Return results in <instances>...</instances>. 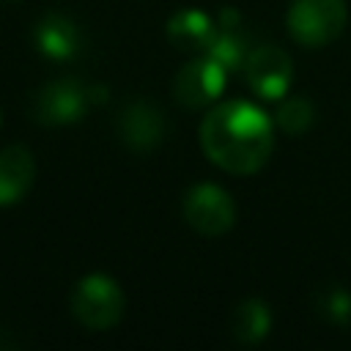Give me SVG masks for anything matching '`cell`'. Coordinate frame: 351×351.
<instances>
[{
	"mask_svg": "<svg viewBox=\"0 0 351 351\" xmlns=\"http://www.w3.org/2000/svg\"><path fill=\"white\" fill-rule=\"evenodd\" d=\"M200 148L217 167L228 173H258L274 148L271 118L250 101L217 104L200 123Z\"/></svg>",
	"mask_w": 351,
	"mask_h": 351,
	"instance_id": "cell-1",
	"label": "cell"
},
{
	"mask_svg": "<svg viewBox=\"0 0 351 351\" xmlns=\"http://www.w3.org/2000/svg\"><path fill=\"white\" fill-rule=\"evenodd\" d=\"M123 291L107 274H88L71 291V313L74 318L93 332L112 329L123 315Z\"/></svg>",
	"mask_w": 351,
	"mask_h": 351,
	"instance_id": "cell-2",
	"label": "cell"
},
{
	"mask_svg": "<svg viewBox=\"0 0 351 351\" xmlns=\"http://www.w3.org/2000/svg\"><path fill=\"white\" fill-rule=\"evenodd\" d=\"M346 0H293L285 22L302 47H326L346 30Z\"/></svg>",
	"mask_w": 351,
	"mask_h": 351,
	"instance_id": "cell-3",
	"label": "cell"
},
{
	"mask_svg": "<svg viewBox=\"0 0 351 351\" xmlns=\"http://www.w3.org/2000/svg\"><path fill=\"white\" fill-rule=\"evenodd\" d=\"M99 85H85L80 80L63 77L47 82L36 99H33V115L44 126H66L80 121L96 101H99Z\"/></svg>",
	"mask_w": 351,
	"mask_h": 351,
	"instance_id": "cell-4",
	"label": "cell"
},
{
	"mask_svg": "<svg viewBox=\"0 0 351 351\" xmlns=\"http://www.w3.org/2000/svg\"><path fill=\"white\" fill-rule=\"evenodd\" d=\"M228 74L230 71L219 60H214L211 55H200L178 69L173 80V96L181 107H189V110L211 107L222 96Z\"/></svg>",
	"mask_w": 351,
	"mask_h": 351,
	"instance_id": "cell-5",
	"label": "cell"
},
{
	"mask_svg": "<svg viewBox=\"0 0 351 351\" xmlns=\"http://www.w3.org/2000/svg\"><path fill=\"white\" fill-rule=\"evenodd\" d=\"M184 219L200 236H222L233 228L236 206L217 184H195L184 195Z\"/></svg>",
	"mask_w": 351,
	"mask_h": 351,
	"instance_id": "cell-6",
	"label": "cell"
},
{
	"mask_svg": "<svg viewBox=\"0 0 351 351\" xmlns=\"http://www.w3.org/2000/svg\"><path fill=\"white\" fill-rule=\"evenodd\" d=\"M244 77L261 99H282L293 80V63L280 47H255L244 63Z\"/></svg>",
	"mask_w": 351,
	"mask_h": 351,
	"instance_id": "cell-7",
	"label": "cell"
},
{
	"mask_svg": "<svg viewBox=\"0 0 351 351\" xmlns=\"http://www.w3.org/2000/svg\"><path fill=\"white\" fill-rule=\"evenodd\" d=\"M33 44L36 49L49 60H71L80 55L85 38L74 19L66 14H44L33 27Z\"/></svg>",
	"mask_w": 351,
	"mask_h": 351,
	"instance_id": "cell-8",
	"label": "cell"
},
{
	"mask_svg": "<svg viewBox=\"0 0 351 351\" xmlns=\"http://www.w3.org/2000/svg\"><path fill=\"white\" fill-rule=\"evenodd\" d=\"M118 134L132 151L145 154L162 143L165 121L151 101L137 99V101L126 104L123 112L118 115Z\"/></svg>",
	"mask_w": 351,
	"mask_h": 351,
	"instance_id": "cell-9",
	"label": "cell"
},
{
	"mask_svg": "<svg viewBox=\"0 0 351 351\" xmlns=\"http://www.w3.org/2000/svg\"><path fill=\"white\" fill-rule=\"evenodd\" d=\"M250 52H252V44H250V33L244 27V19L239 16V11L225 8L217 19V38L206 55L219 60L228 71H239V69H244Z\"/></svg>",
	"mask_w": 351,
	"mask_h": 351,
	"instance_id": "cell-10",
	"label": "cell"
},
{
	"mask_svg": "<svg viewBox=\"0 0 351 351\" xmlns=\"http://www.w3.org/2000/svg\"><path fill=\"white\" fill-rule=\"evenodd\" d=\"M167 38L176 49L206 55L217 38V19L208 16L200 8H184L170 16L167 22Z\"/></svg>",
	"mask_w": 351,
	"mask_h": 351,
	"instance_id": "cell-11",
	"label": "cell"
},
{
	"mask_svg": "<svg viewBox=\"0 0 351 351\" xmlns=\"http://www.w3.org/2000/svg\"><path fill=\"white\" fill-rule=\"evenodd\" d=\"M36 181V159L25 145L0 151V206L19 203Z\"/></svg>",
	"mask_w": 351,
	"mask_h": 351,
	"instance_id": "cell-12",
	"label": "cell"
},
{
	"mask_svg": "<svg viewBox=\"0 0 351 351\" xmlns=\"http://www.w3.org/2000/svg\"><path fill=\"white\" fill-rule=\"evenodd\" d=\"M271 329V310L261 299H244L230 315V332L239 343H261Z\"/></svg>",
	"mask_w": 351,
	"mask_h": 351,
	"instance_id": "cell-13",
	"label": "cell"
},
{
	"mask_svg": "<svg viewBox=\"0 0 351 351\" xmlns=\"http://www.w3.org/2000/svg\"><path fill=\"white\" fill-rule=\"evenodd\" d=\"M315 121V110L307 99L296 96V99H288L277 107L274 112V123L285 132V134H304Z\"/></svg>",
	"mask_w": 351,
	"mask_h": 351,
	"instance_id": "cell-14",
	"label": "cell"
},
{
	"mask_svg": "<svg viewBox=\"0 0 351 351\" xmlns=\"http://www.w3.org/2000/svg\"><path fill=\"white\" fill-rule=\"evenodd\" d=\"M315 313L329 324H346L351 315V293L343 285H326L315 293Z\"/></svg>",
	"mask_w": 351,
	"mask_h": 351,
	"instance_id": "cell-15",
	"label": "cell"
},
{
	"mask_svg": "<svg viewBox=\"0 0 351 351\" xmlns=\"http://www.w3.org/2000/svg\"><path fill=\"white\" fill-rule=\"evenodd\" d=\"M3 3H19V0H3Z\"/></svg>",
	"mask_w": 351,
	"mask_h": 351,
	"instance_id": "cell-16",
	"label": "cell"
},
{
	"mask_svg": "<svg viewBox=\"0 0 351 351\" xmlns=\"http://www.w3.org/2000/svg\"><path fill=\"white\" fill-rule=\"evenodd\" d=\"M0 121H3V115H0Z\"/></svg>",
	"mask_w": 351,
	"mask_h": 351,
	"instance_id": "cell-17",
	"label": "cell"
}]
</instances>
